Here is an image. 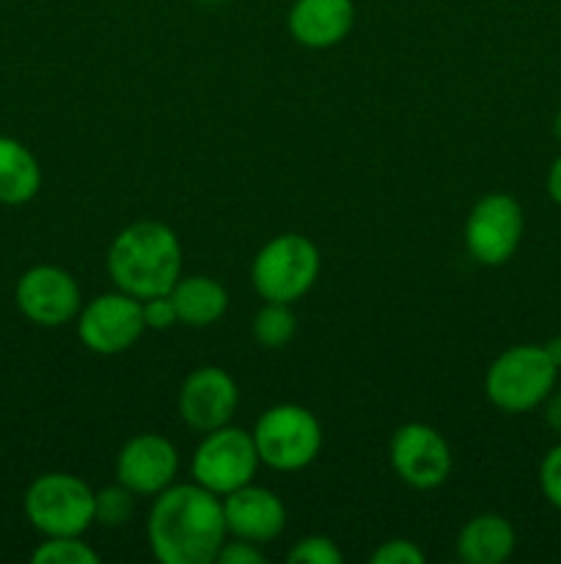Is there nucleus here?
Segmentation results:
<instances>
[{
  "mask_svg": "<svg viewBox=\"0 0 561 564\" xmlns=\"http://www.w3.org/2000/svg\"><path fill=\"white\" fill-rule=\"evenodd\" d=\"M146 538L157 562L212 564L229 538L223 501L198 482L170 485L154 496Z\"/></svg>",
  "mask_w": 561,
  "mask_h": 564,
  "instance_id": "1",
  "label": "nucleus"
},
{
  "mask_svg": "<svg viewBox=\"0 0 561 564\" xmlns=\"http://www.w3.org/2000/svg\"><path fill=\"white\" fill-rule=\"evenodd\" d=\"M105 264L116 290L138 301L168 295L182 279V242L170 226L138 220L113 237Z\"/></svg>",
  "mask_w": 561,
  "mask_h": 564,
  "instance_id": "2",
  "label": "nucleus"
},
{
  "mask_svg": "<svg viewBox=\"0 0 561 564\" xmlns=\"http://www.w3.org/2000/svg\"><path fill=\"white\" fill-rule=\"evenodd\" d=\"M559 380V367L544 345H515L501 352L484 375V394L501 413L520 416L548 400Z\"/></svg>",
  "mask_w": 561,
  "mask_h": 564,
  "instance_id": "3",
  "label": "nucleus"
},
{
  "mask_svg": "<svg viewBox=\"0 0 561 564\" xmlns=\"http://www.w3.org/2000/svg\"><path fill=\"white\" fill-rule=\"evenodd\" d=\"M22 510L42 538H80L94 527V490L75 474L50 471L28 485Z\"/></svg>",
  "mask_w": 561,
  "mask_h": 564,
  "instance_id": "4",
  "label": "nucleus"
},
{
  "mask_svg": "<svg viewBox=\"0 0 561 564\" xmlns=\"http://www.w3.org/2000/svg\"><path fill=\"white\" fill-rule=\"evenodd\" d=\"M319 268V248L308 237L286 231L258 248L251 264V284L264 301L295 303L317 284Z\"/></svg>",
  "mask_w": 561,
  "mask_h": 564,
  "instance_id": "5",
  "label": "nucleus"
},
{
  "mask_svg": "<svg viewBox=\"0 0 561 564\" xmlns=\"http://www.w3.org/2000/svg\"><path fill=\"white\" fill-rule=\"evenodd\" d=\"M253 444L258 460L273 471H302L322 452V427L308 408L280 402L256 419Z\"/></svg>",
  "mask_w": 561,
  "mask_h": 564,
  "instance_id": "6",
  "label": "nucleus"
},
{
  "mask_svg": "<svg viewBox=\"0 0 561 564\" xmlns=\"http://www.w3.org/2000/svg\"><path fill=\"white\" fill-rule=\"evenodd\" d=\"M258 463L262 460H258L256 444H253V433L223 424L212 433H204V441L193 455L190 474L193 482L223 499L253 482Z\"/></svg>",
  "mask_w": 561,
  "mask_h": 564,
  "instance_id": "7",
  "label": "nucleus"
},
{
  "mask_svg": "<svg viewBox=\"0 0 561 564\" xmlns=\"http://www.w3.org/2000/svg\"><path fill=\"white\" fill-rule=\"evenodd\" d=\"M522 231H526V218L520 202L509 193H487L468 213V257L484 268H501L517 253Z\"/></svg>",
  "mask_w": 561,
  "mask_h": 564,
  "instance_id": "8",
  "label": "nucleus"
},
{
  "mask_svg": "<svg viewBox=\"0 0 561 564\" xmlns=\"http://www.w3.org/2000/svg\"><path fill=\"white\" fill-rule=\"evenodd\" d=\"M77 339L97 356L127 352L146 330L143 303L127 292H105L88 301L77 314Z\"/></svg>",
  "mask_w": 561,
  "mask_h": 564,
  "instance_id": "9",
  "label": "nucleus"
},
{
  "mask_svg": "<svg viewBox=\"0 0 561 564\" xmlns=\"http://www.w3.org/2000/svg\"><path fill=\"white\" fill-rule=\"evenodd\" d=\"M14 303L28 323L38 328H61L77 319L82 295L69 270L58 264H33L16 279Z\"/></svg>",
  "mask_w": 561,
  "mask_h": 564,
  "instance_id": "10",
  "label": "nucleus"
},
{
  "mask_svg": "<svg viewBox=\"0 0 561 564\" xmlns=\"http://www.w3.org/2000/svg\"><path fill=\"white\" fill-rule=\"evenodd\" d=\"M388 457L396 477L416 490L440 488L454 466L449 441L424 422L402 424L391 438Z\"/></svg>",
  "mask_w": 561,
  "mask_h": 564,
  "instance_id": "11",
  "label": "nucleus"
},
{
  "mask_svg": "<svg viewBox=\"0 0 561 564\" xmlns=\"http://www.w3.org/2000/svg\"><path fill=\"white\" fill-rule=\"evenodd\" d=\"M179 471V452L165 435L138 433L116 457V482L135 496H157L170 488Z\"/></svg>",
  "mask_w": 561,
  "mask_h": 564,
  "instance_id": "12",
  "label": "nucleus"
},
{
  "mask_svg": "<svg viewBox=\"0 0 561 564\" xmlns=\"http://www.w3.org/2000/svg\"><path fill=\"white\" fill-rule=\"evenodd\" d=\"M240 405L234 378L220 367H201L185 378L179 389V416L196 433H212L231 422Z\"/></svg>",
  "mask_w": 561,
  "mask_h": 564,
  "instance_id": "13",
  "label": "nucleus"
},
{
  "mask_svg": "<svg viewBox=\"0 0 561 564\" xmlns=\"http://www.w3.org/2000/svg\"><path fill=\"white\" fill-rule=\"evenodd\" d=\"M223 516L231 538L251 540L256 545L275 540L286 527V507L280 496L253 482L223 496Z\"/></svg>",
  "mask_w": 561,
  "mask_h": 564,
  "instance_id": "14",
  "label": "nucleus"
},
{
  "mask_svg": "<svg viewBox=\"0 0 561 564\" xmlns=\"http://www.w3.org/2000/svg\"><path fill=\"white\" fill-rule=\"evenodd\" d=\"M289 36L300 47L330 50L350 36L355 25L352 0H295L286 17Z\"/></svg>",
  "mask_w": 561,
  "mask_h": 564,
  "instance_id": "15",
  "label": "nucleus"
},
{
  "mask_svg": "<svg viewBox=\"0 0 561 564\" xmlns=\"http://www.w3.org/2000/svg\"><path fill=\"white\" fill-rule=\"evenodd\" d=\"M515 527L498 512H482L460 529L457 556L465 564H501L515 554Z\"/></svg>",
  "mask_w": 561,
  "mask_h": 564,
  "instance_id": "16",
  "label": "nucleus"
},
{
  "mask_svg": "<svg viewBox=\"0 0 561 564\" xmlns=\"http://www.w3.org/2000/svg\"><path fill=\"white\" fill-rule=\"evenodd\" d=\"M42 191V165L22 141L0 135V204L20 207Z\"/></svg>",
  "mask_w": 561,
  "mask_h": 564,
  "instance_id": "17",
  "label": "nucleus"
},
{
  "mask_svg": "<svg viewBox=\"0 0 561 564\" xmlns=\"http://www.w3.org/2000/svg\"><path fill=\"white\" fill-rule=\"evenodd\" d=\"M170 301H174L182 325L209 328L223 319L226 308H229V292L209 275H185L170 290Z\"/></svg>",
  "mask_w": 561,
  "mask_h": 564,
  "instance_id": "18",
  "label": "nucleus"
},
{
  "mask_svg": "<svg viewBox=\"0 0 561 564\" xmlns=\"http://www.w3.org/2000/svg\"><path fill=\"white\" fill-rule=\"evenodd\" d=\"M253 339L267 350H280L297 336V317L292 312V303L264 301L251 325Z\"/></svg>",
  "mask_w": 561,
  "mask_h": 564,
  "instance_id": "19",
  "label": "nucleus"
},
{
  "mask_svg": "<svg viewBox=\"0 0 561 564\" xmlns=\"http://www.w3.org/2000/svg\"><path fill=\"white\" fill-rule=\"evenodd\" d=\"M135 510V494L121 482L94 490V523L105 529L124 527Z\"/></svg>",
  "mask_w": 561,
  "mask_h": 564,
  "instance_id": "20",
  "label": "nucleus"
},
{
  "mask_svg": "<svg viewBox=\"0 0 561 564\" xmlns=\"http://www.w3.org/2000/svg\"><path fill=\"white\" fill-rule=\"evenodd\" d=\"M33 564H99V554L80 538H44L31 554Z\"/></svg>",
  "mask_w": 561,
  "mask_h": 564,
  "instance_id": "21",
  "label": "nucleus"
},
{
  "mask_svg": "<svg viewBox=\"0 0 561 564\" xmlns=\"http://www.w3.org/2000/svg\"><path fill=\"white\" fill-rule=\"evenodd\" d=\"M289 564H341V551L339 545L330 538L322 534H311V538H302L292 545V551L286 554Z\"/></svg>",
  "mask_w": 561,
  "mask_h": 564,
  "instance_id": "22",
  "label": "nucleus"
},
{
  "mask_svg": "<svg viewBox=\"0 0 561 564\" xmlns=\"http://www.w3.org/2000/svg\"><path fill=\"white\" fill-rule=\"evenodd\" d=\"M539 488L548 505L561 512V444L550 446L548 455L539 463Z\"/></svg>",
  "mask_w": 561,
  "mask_h": 564,
  "instance_id": "23",
  "label": "nucleus"
},
{
  "mask_svg": "<svg viewBox=\"0 0 561 564\" xmlns=\"http://www.w3.org/2000/svg\"><path fill=\"white\" fill-rule=\"evenodd\" d=\"M424 551L405 538H394L380 543V549L369 556L372 564H424Z\"/></svg>",
  "mask_w": 561,
  "mask_h": 564,
  "instance_id": "24",
  "label": "nucleus"
},
{
  "mask_svg": "<svg viewBox=\"0 0 561 564\" xmlns=\"http://www.w3.org/2000/svg\"><path fill=\"white\" fill-rule=\"evenodd\" d=\"M143 303V323H146L148 330H168L179 323V314H176L174 301H170V292L168 295H157V297H148Z\"/></svg>",
  "mask_w": 561,
  "mask_h": 564,
  "instance_id": "25",
  "label": "nucleus"
},
{
  "mask_svg": "<svg viewBox=\"0 0 561 564\" xmlns=\"http://www.w3.org/2000/svg\"><path fill=\"white\" fill-rule=\"evenodd\" d=\"M215 562H220V564H262V562H267V556H264L262 551H258V545L251 543V540L234 538L231 543L226 540L223 549H220L218 556H215Z\"/></svg>",
  "mask_w": 561,
  "mask_h": 564,
  "instance_id": "26",
  "label": "nucleus"
},
{
  "mask_svg": "<svg viewBox=\"0 0 561 564\" xmlns=\"http://www.w3.org/2000/svg\"><path fill=\"white\" fill-rule=\"evenodd\" d=\"M542 419L553 433H561V391H550L548 400L542 402Z\"/></svg>",
  "mask_w": 561,
  "mask_h": 564,
  "instance_id": "27",
  "label": "nucleus"
},
{
  "mask_svg": "<svg viewBox=\"0 0 561 564\" xmlns=\"http://www.w3.org/2000/svg\"><path fill=\"white\" fill-rule=\"evenodd\" d=\"M544 187H548V196L556 207H561V154L550 163L548 180H544Z\"/></svg>",
  "mask_w": 561,
  "mask_h": 564,
  "instance_id": "28",
  "label": "nucleus"
},
{
  "mask_svg": "<svg viewBox=\"0 0 561 564\" xmlns=\"http://www.w3.org/2000/svg\"><path fill=\"white\" fill-rule=\"evenodd\" d=\"M544 350H548V356L553 358V361H556V367L561 369V336H556V339L544 341Z\"/></svg>",
  "mask_w": 561,
  "mask_h": 564,
  "instance_id": "29",
  "label": "nucleus"
},
{
  "mask_svg": "<svg viewBox=\"0 0 561 564\" xmlns=\"http://www.w3.org/2000/svg\"><path fill=\"white\" fill-rule=\"evenodd\" d=\"M553 135H556V141L561 143V110L556 113V119H553Z\"/></svg>",
  "mask_w": 561,
  "mask_h": 564,
  "instance_id": "30",
  "label": "nucleus"
},
{
  "mask_svg": "<svg viewBox=\"0 0 561 564\" xmlns=\"http://www.w3.org/2000/svg\"><path fill=\"white\" fill-rule=\"evenodd\" d=\"M207 3H220V0H207Z\"/></svg>",
  "mask_w": 561,
  "mask_h": 564,
  "instance_id": "31",
  "label": "nucleus"
}]
</instances>
